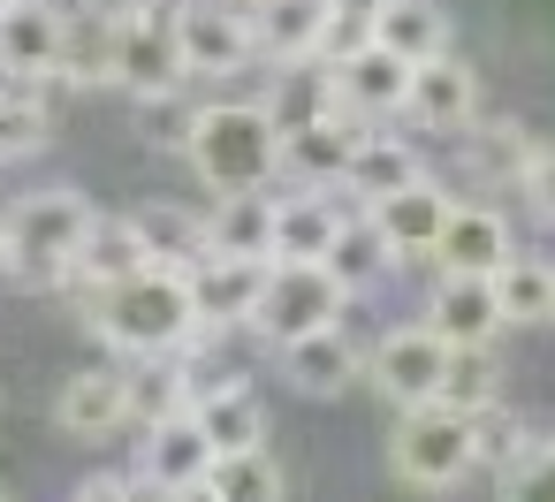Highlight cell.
<instances>
[{"mask_svg":"<svg viewBox=\"0 0 555 502\" xmlns=\"http://www.w3.org/2000/svg\"><path fill=\"white\" fill-rule=\"evenodd\" d=\"M77 320L115 350V358H168V350H191L206 327L191 312V289L176 267H138L92 297H77Z\"/></svg>","mask_w":555,"mask_h":502,"instance_id":"1","label":"cell"},{"mask_svg":"<svg viewBox=\"0 0 555 502\" xmlns=\"http://www.w3.org/2000/svg\"><path fill=\"white\" fill-rule=\"evenodd\" d=\"M183 160L206 191H267L282 183V130L259 100H198Z\"/></svg>","mask_w":555,"mask_h":502,"instance_id":"2","label":"cell"},{"mask_svg":"<svg viewBox=\"0 0 555 502\" xmlns=\"http://www.w3.org/2000/svg\"><path fill=\"white\" fill-rule=\"evenodd\" d=\"M92 214L100 206L85 191H69V183L16 198L9 214H0V274H16L24 289H47L54 297L69 282V267H77V244H85Z\"/></svg>","mask_w":555,"mask_h":502,"instance_id":"3","label":"cell"},{"mask_svg":"<svg viewBox=\"0 0 555 502\" xmlns=\"http://www.w3.org/2000/svg\"><path fill=\"white\" fill-rule=\"evenodd\" d=\"M388 472L418 494H449L464 479H479V449H472V411L456 403H403L388 426Z\"/></svg>","mask_w":555,"mask_h":502,"instance_id":"4","label":"cell"},{"mask_svg":"<svg viewBox=\"0 0 555 502\" xmlns=\"http://www.w3.org/2000/svg\"><path fill=\"white\" fill-rule=\"evenodd\" d=\"M358 305V289L327 267V259H267V282H259V305H251V327L267 350L289 343V335H312V327H335L343 312Z\"/></svg>","mask_w":555,"mask_h":502,"instance_id":"5","label":"cell"},{"mask_svg":"<svg viewBox=\"0 0 555 502\" xmlns=\"http://www.w3.org/2000/svg\"><path fill=\"white\" fill-rule=\"evenodd\" d=\"M168 31H176L191 85H206V77L221 85V77L259 69V31H251L244 0H168Z\"/></svg>","mask_w":555,"mask_h":502,"instance_id":"6","label":"cell"},{"mask_svg":"<svg viewBox=\"0 0 555 502\" xmlns=\"http://www.w3.org/2000/svg\"><path fill=\"white\" fill-rule=\"evenodd\" d=\"M54 434L77 449H107L115 434H130V358H92L77 373H62L54 388Z\"/></svg>","mask_w":555,"mask_h":502,"instance_id":"7","label":"cell"},{"mask_svg":"<svg viewBox=\"0 0 555 502\" xmlns=\"http://www.w3.org/2000/svg\"><path fill=\"white\" fill-rule=\"evenodd\" d=\"M441 373H449V343H441L426 320H403V327H388V335L365 343V388H373L388 411L434 403V396H441Z\"/></svg>","mask_w":555,"mask_h":502,"instance_id":"8","label":"cell"},{"mask_svg":"<svg viewBox=\"0 0 555 502\" xmlns=\"http://www.w3.org/2000/svg\"><path fill=\"white\" fill-rule=\"evenodd\" d=\"M274 373H282V388L305 396V403H335V396H350V388L365 381V343L350 335V312H343L335 327H312V335L274 343Z\"/></svg>","mask_w":555,"mask_h":502,"instance_id":"9","label":"cell"},{"mask_svg":"<svg viewBox=\"0 0 555 502\" xmlns=\"http://www.w3.org/2000/svg\"><path fill=\"white\" fill-rule=\"evenodd\" d=\"M176 85H191V69H183V54H176L168 9L115 24V39H107V92L153 100V92H176Z\"/></svg>","mask_w":555,"mask_h":502,"instance_id":"10","label":"cell"},{"mask_svg":"<svg viewBox=\"0 0 555 502\" xmlns=\"http://www.w3.org/2000/svg\"><path fill=\"white\" fill-rule=\"evenodd\" d=\"M403 123L426 130V138H456L479 123V69L449 47V54H426L411 62V92H403Z\"/></svg>","mask_w":555,"mask_h":502,"instance_id":"11","label":"cell"},{"mask_svg":"<svg viewBox=\"0 0 555 502\" xmlns=\"http://www.w3.org/2000/svg\"><path fill=\"white\" fill-rule=\"evenodd\" d=\"M335 62V107L350 123H403V92H411V62L380 39H358L350 54H327Z\"/></svg>","mask_w":555,"mask_h":502,"instance_id":"12","label":"cell"},{"mask_svg":"<svg viewBox=\"0 0 555 502\" xmlns=\"http://www.w3.org/2000/svg\"><path fill=\"white\" fill-rule=\"evenodd\" d=\"M259 282H267V259H236V252H198L183 267V289H191V312L206 335H244Z\"/></svg>","mask_w":555,"mask_h":502,"instance_id":"13","label":"cell"},{"mask_svg":"<svg viewBox=\"0 0 555 502\" xmlns=\"http://www.w3.org/2000/svg\"><path fill=\"white\" fill-rule=\"evenodd\" d=\"M62 47H69V0H9L0 9V77L62 85Z\"/></svg>","mask_w":555,"mask_h":502,"instance_id":"14","label":"cell"},{"mask_svg":"<svg viewBox=\"0 0 555 502\" xmlns=\"http://www.w3.org/2000/svg\"><path fill=\"white\" fill-rule=\"evenodd\" d=\"M130 464L145 472V487H153V494H206L214 441H206V426H198L191 411H176V419L138 426V456H130Z\"/></svg>","mask_w":555,"mask_h":502,"instance_id":"15","label":"cell"},{"mask_svg":"<svg viewBox=\"0 0 555 502\" xmlns=\"http://www.w3.org/2000/svg\"><path fill=\"white\" fill-rule=\"evenodd\" d=\"M449 206H456V191H449L441 176H411L403 191L373 198L365 214H373V229L388 236V252H396L403 267H426V259H434V236H441V221H449Z\"/></svg>","mask_w":555,"mask_h":502,"instance_id":"16","label":"cell"},{"mask_svg":"<svg viewBox=\"0 0 555 502\" xmlns=\"http://www.w3.org/2000/svg\"><path fill=\"white\" fill-rule=\"evenodd\" d=\"M418 320H426L441 343H502V335H509V327H502V305H494V282H487V274H449V267H434Z\"/></svg>","mask_w":555,"mask_h":502,"instance_id":"17","label":"cell"},{"mask_svg":"<svg viewBox=\"0 0 555 502\" xmlns=\"http://www.w3.org/2000/svg\"><path fill=\"white\" fill-rule=\"evenodd\" d=\"M350 206L358 198L320 191V183H274V259H327Z\"/></svg>","mask_w":555,"mask_h":502,"instance_id":"18","label":"cell"},{"mask_svg":"<svg viewBox=\"0 0 555 502\" xmlns=\"http://www.w3.org/2000/svg\"><path fill=\"white\" fill-rule=\"evenodd\" d=\"M509 252H517L509 214H502V206H479V198H456L449 221H441V236H434V259H426V267H449V274H494Z\"/></svg>","mask_w":555,"mask_h":502,"instance_id":"19","label":"cell"},{"mask_svg":"<svg viewBox=\"0 0 555 502\" xmlns=\"http://www.w3.org/2000/svg\"><path fill=\"white\" fill-rule=\"evenodd\" d=\"M358 130H373V123H350L343 107H335V115H312V123H289V130H282V183L343 191V160H350Z\"/></svg>","mask_w":555,"mask_h":502,"instance_id":"20","label":"cell"},{"mask_svg":"<svg viewBox=\"0 0 555 502\" xmlns=\"http://www.w3.org/2000/svg\"><path fill=\"white\" fill-rule=\"evenodd\" d=\"M138 267H153L138 221H130V214H92V229H85V244H77V267H69V282H62L54 297L77 305V297H92V289H107V282H122V274H138Z\"/></svg>","mask_w":555,"mask_h":502,"instance_id":"21","label":"cell"},{"mask_svg":"<svg viewBox=\"0 0 555 502\" xmlns=\"http://www.w3.org/2000/svg\"><path fill=\"white\" fill-rule=\"evenodd\" d=\"M191 419L206 426V441L214 449H251V441H267V396L244 381V373H198V388H191Z\"/></svg>","mask_w":555,"mask_h":502,"instance_id":"22","label":"cell"},{"mask_svg":"<svg viewBox=\"0 0 555 502\" xmlns=\"http://www.w3.org/2000/svg\"><path fill=\"white\" fill-rule=\"evenodd\" d=\"M259 107L274 115V130L312 123V115H335V62H327V54L267 62V92H259Z\"/></svg>","mask_w":555,"mask_h":502,"instance_id":"23","label":"cell"},{"mask_svg":"<svg viewBox=\"0 0 555 502\" xmlns=\"http://www.w3.org/2000/svg\"><path fill=\"white\" fill-rule=\"evenodd\" d=\"M411 176H426L418 145H411V138H388V130L373 123V130H358V145H350V160H343V198L373 206V198L403 191Z\"/></svg>","mask_w":555,"mask_h":502,"instance_id":"24","label":"cell"},{"mask_svg":"<svg viewBox=\"0 0 555 502\" xmlns=\"http://www.w3.org/2000/svg\"><path fill=\"white\" fill-rule=\"evenodd\" d=\"M206 252L274 259V183L267 191H214V206H206Z\"/></svg>","mask_w":555,"mask_h":502,"instance_id":"25","label":"cell"},{"mask_svg":"<svg viewBox=\"0 0 555 502\" xmlns=\"http://www.w3.org/2000/svg\"><path fill=\"white\" fill-rule=\"evenodd\" d=\"M54 145V100L47 77H0V168L39 160Z\"/></svg>","mask_w":555,"mask_h":502,"instance_id":"26","label":"cell"},{"mask_svg":"<svg viewBox=\"0 0 555 502\" xmlns=\"http://www.w3.org/2000/svg\"><path fill=\"white\" fill-rule=\"evenodd\" d=\"M494 305H502V327H555V259H532V252H509L494 274Z\"/></svg>","mask_w":555,"mask_h":502,"instance_id":"27","label":"cell"},{"mask_svg":"<svg viewBox=\"0 0 555 502\" xmlns=\"http://www.w3.org/2000/svg\"><path fill=\"white\" fill-rule=\"evenodd\" d=\"M251 31H259V69L289 62V54H320L327 47V0H259Z\"/></svg>","mask_w":555,"mask_h":502,"instance_id":"28","label":"cell"},{"mask_svg":"<svg viewBox=\"0 0 555 502\" xmlns=\"http://www.w3.org/2000/svg\"><path fill=\"white\" fill-rule=\"evenodd\" d=\"M206 494H221V502H282V494H289V472H282L274 441L214 449V464H206Z\"/></svg>","mask_w":555,"mask_h":502,"instance_id":"29","label":"cell"},{"mask_svg":"<svg viewBox=\"0 0 555 502\" xmlns=\"http://www.w3.org/2000/svg\"><path fill=\"white\" fill-rule=\"evenodd\" d=\"M373 39L396 47L403 62H426V54H449V47H456V24H449L441 0H380Z\"/></svg>","mask_w":555,"mask_h":502,"instance_id":"30","label":"cell"},{"mask_svg":"<svg viewBox=\"0 0 555 502\" xmlns=\"http://www.w3.org/2000/svg\"><path fill=\"white\" fill-rule=\"evenodd\" d=\"M130 221H138V236H145V259H153V267H176V274H183V267L206 252V206L153 198V206H138Z\"/></svg>","mask_w":555,"mask_h":502,"instance_id":"31","label":"cell"},{"mask_svg":"<svg viewBox=\"0 0 555 502\" xmlns=\"http://www.w3.org/2000/svg\"><path fill=\"white\" fill-rule=\"evenodd\" d=\"M327 267H335V274H343V282H350L358 297H365L373 282L403 274V259L388 252V236L373 229V214H365V206H350V221L335 229V244H327Z\"/></svg>","mask_w":555,"mask_h":502,"instance_id":"32","label":"cell"},{"mask_svg":"<svg viewBox=\"0 0 555 502\" xmlns=\"http://www.w3.org/2000/svg\"><path fill=\"white\" fill-rule=\"evenodd\" d=\"M502 396V350L494 343H449V373H441V403L479 411Z\"/></svg>","mask_w":555,"mask_h":502,"instance_id":"33","label":"cell"},{"mask_svg":"<svg viewBox=\"0 0 555 502\" xmlns=\"http://www.w3.org/2000/svg\"><path fill=\"white\" fill-rule=\"evenodd\" d=\"M540 426L525 419V411H509V396H494V403H479L472 411V449H479V479H494L525 441H532Z\"/></svg>","mask_w":555,"mask_h":502,"instance_id":"34","label":"cell"},{"mask_svg":"<svg viewBox=\"0 0 555 502\" xmlns=\"http://www.w3.org/2000/svg\"><path fill=\"white\" fill-rule=\"evenodd\" d=\"M145 107V145H160V153H183L191 145V123H198V100H191V85H176V92H153V100H138Z\"/></svg>","mask_w":555,"mask_h":502,"instance_id":"35","label":"cell"},{"mask_svg":"<svg viewBox=\"0 0 555 502\" xmlns=\"http://www.w3.org/2000/svg\"><path fill=\"white\" fill-rule=\"evenodd\" d=\"M373 16H380V0H327V47L320 54H350L358 39H373Z\"/></svg>","mask_w":555,"mask_h":502,"instance_id":"36","label":"cell"},{"mask_svg":"<svg viewBox=\"0 0 555 502\" xmlns=\"http://www.w3.org/2000/svg\"><path fill=\"white\" fill-rule=\"evenodd\" d=\"M517 198H525L540 221H555V145H532V153H525V168H517Z\"/></svg>","mask_w":555,"mask_h":502,"instance_id":"37","label":"cell"},{"mask_svg":"<svg viewBox=\"0 0 555 502\" xmlns=\"http://www.w3.org/2000/svg\"><path fill=\"white\" fill-rule=\"evenodd\" d=\"M69 9H85V16H107V24H130V16H153V9H168V0H69Z\"/></svg>","mask_w":555,"mask_h":502,"instance_id":"38","label":"cell"},{"mask_svg":"<svg viewBox=\"0 0 555 502\" xmlns=\"http://www.w3.org/2000/svg\"><path fill=\"white\" fill-rule=\"evenodd\" d=\"M0 494H16V472H0Z\"/></svg>","mask_w":555,"mask_h":502,"instance_id":"39","label":"cell"},{"mask_svg":"<svg viewBox=\"0 0 555 502\" xmlns=\"http://www.w3.org/2000/svg\"><path fill=\"white\" fill-rule=\"evenodd\" d=\"M244 9H259V0H244Z\"/></svg>","mask_w":555,"mask_h":502,"instance_id":"40","label":"cell"},{"mask_svg":"<svg viewBox=\"0 0 555 502\" xmlns=\"http://www.w3.org/2000/svg\"><path fill=\"white\" fill-rule=\"evenodd\" d=\"M0 9H9V0H0Z\"/></svg>","mask_w":555,"mask_h":502,"instance_id":"41","label":"cell"}]
</instances>
